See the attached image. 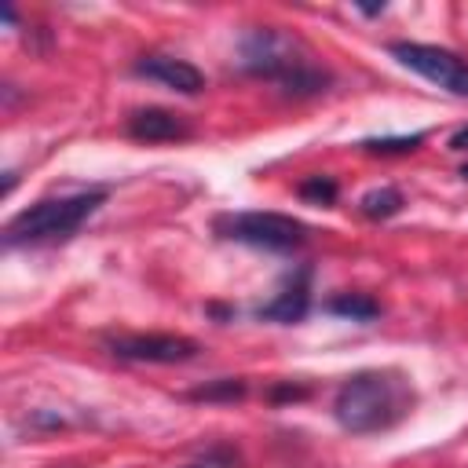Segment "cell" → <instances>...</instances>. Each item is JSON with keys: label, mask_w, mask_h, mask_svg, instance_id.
I'll return each instance as SVG.
<instances>
[{"label": "cell", "mask_w": 468, "mask_h": 468, "mask_svg": "<svg viewBox=\"0 0 468 468\" xmlns=\"http://www.w3.org/2000/svg\"><path fill=\"white\" fill-rule=\"evenodd\" d=\"M311 267H300L296 274H289V282L282 285V292L274 296V300H267V303H260L252 314L260 318V322H278V325H296V322H303L307 318V311H311Z\"/></svg>", "instance_id": "cell-8"}, {"label": "cell", "mask_w": 468, "mask_h": 468, "mask_svg": "<svg viewBox=\"0 0 468 468\" xmlns=\"http://www.w3.org/2000/svg\"><path fill=\"white\" fill-rule=\"evenodd\" d=\"M457 176H461V179L468 183V165H461V172H457Z\"/></svg>", "instance_id": "cell-20"}, {"label": "cell", "mask_w": 468, "mask_h": 468, "mask_svg": "<svg viewBox=\"0 0 468 468\" xmlns=\"http://www.w3.org/2000/svg\"><path fill=\"white\" fill-rule=\"evenodd\" d=\"M388 51L406 69L420 73L424 80L439 84L442 91L468 99V62L461 55H453L446 48H435V44H417V40H391Z\"/></svg>", "instance_id": "cell-5"}, {"label": "cell", "mask_w": 468, "mask_h": 468, "mask_svg": "<svg viewBox=\"0 0 468 468\" xmlns=\"http://www.w3.org/2000/svg\"><path fill=\"white\" fill-rule=\"evenodd\" d=\"M296 194H300L303 201H311V205H333V201H336V194H340V186H336V179H333V176L314 172V176H303V179H300Z\"/></svg>", "instance_id": "cell-14"}, {"label": "cell", "mask_w": 468, "mask_h": 468, "mask_svg": "<svg viewBox=\"0 0 468 468\" xmlns=\"http://www.w3.org/2000/svg\"><path fill=\"white\" fill-rule=\"evenodd\" d=\"M132 69H135V77H150V80H157V84H165V88H172V91H179V95H197V91L205 88V73H201L194 62L176 58V55L154 51V55L135 58Z\"/></svg>", "instance_id": "cell-7"}, {"label": "cell", "mask_w": 468, "mask_h": 468, "mask_svg": "<svg viewBox=\"0 0 468 468\" xmlns=\"http://www.w3.org/2000/svg\"><path fill=\"white\" fill-rule=\"evenodd\" d=\"M106 197H110L106 186H91V190H77V194H62V197H44V201L22 208L4 227V249L66 241L106 205Z\"/></svg>", "instance_id": "cell-3"}, {"label": "cell", "mask_w": 468, "mask_h": 468, "mask_svg": "<svg viewBox=\"0 0 468 468\" xmlns=\"http://www.w3.org/2000/svg\"><path fill=\"white\" fill-rule=\"evenodd\" d=\"M249 384L241 377H216V380H205L201 388H190L186 399L190 402H238L245 399Z\"/></svg>", "instance_id": "cell-12"}, {"label": "cell", "mask_w": 468, "mask_h": 468, "mask_svg": "<svg viewBox=\"0 0 468 468\" xmlns=\"http://www.w3.org/2000/svg\"><path fill=\"white\" fill-rule=\"evenodd\" d=\"M183 468H230V457H227L223 450H216V453H208L205 461H197V464H183Z\"/></svg>", "instance_id": "cell-16"}, {"label": "cell", "mask_w": 468, "mask_h": 468, "mask_svg": "<svg viewBox=\"0 0 468 468\" xmlns=\"http://www.w3.org/2000/svg\"><path fill=\"white\" fill-rule=\"evenodd\" d=\"M424 143V132H413V135H373V139H362L358 146L373 157H402V154H413L420 150Z\"/></svg>", "instance_id": "cell-13"}, {"label": "cell", "mask_w": 468, "mask_h": 468, "mask_svg": "<svg viewBox=\"0 0 468 468\" xmlns=\"http://www.w3.org/2000/svg\"><path fill=\"white\" fill-rule=\"evenodd\" d=\"M413 406V388L395 369H362L333 395V417L351 435H373L399 424Z\"/></svg>", "instance_id": "cell-1"}, {"label": "cell", "mask_w": 468, "mask_h": 468, "mask_svg": "<svg viewBox=\"0 0 468 468\" xmlns=\"http://www.w3.org/2000/svg\"><path fill=\"white\" fill-rule=\"evenodd\" d=\"M212 227L227 241L267 249V252H292L307 241V223L282 212H223L212 219Z\"/></svg>", "instance_id": "cell-4"}, {"label": "cell", "mask_w": 468, "mask_h": 468, "mask_svg": "<svg viewBox=\"0 0 468 468\" xmlns=\"http://www.w3.org/2000/svg\"><path fill=\"white\" fill-rule=\"evenodd\" d=\"M110 355L121 362H154V366H176L197 358V340L176 336V333H132V336H113Z\"/></svg>", "instance_id": "cell-6"}, {"label": "cell", "mask_w": 468, "mask_h": 468, "mask_svg": "<svg viewBox=\"0 0 468 468\" xmlns=\"http://www.w3.org/2000/svg\"><path fill=\"white\" fill-rule=\"evenodd\" d=\"M128 135L139 143H176L190 135V121L161 106H143L128 117Z\"/></svg>", "instance_id": "cell-9"}, {"label": "cell", "mask_w": 468, "mask_h": 468, "mask_svg": "<svg viewBox=\"0 0 468 468\" xmlns=\"http://www.w3.org/2000/svg\"><path fill=\"white\" fill-rule=\"evenodd\" d=\"M241 69L252 77L274 80L292 99L318 95L329 84V73L311 62V55L300 48V40H292L289 33H282L274 26H260L241 37Z\"/></svg>", "instance_id": "cell-2"}, {"label": "cell", "mask_w": 468, "mask_h": 468, "mask_svg": "<svg viewBox=\"0 0 468 468\" xmlns=\"http://www.w3.org/2000/svg\"><path fill=\"white\" fill-rule=\"evenodd\" d=\"M307 395H311V391H307L303 384H289V380H285V384H274V388L267 391L271 402H296V399H307Z\"/></svg>", "instance_id": "cell-15"}, {"label": "cell", "mask_w": 468, "mask_h": 468, "mask_svg": "<svg viewBox=\"0 0 468 468\" xmlns=\"http://www.w3.org/2000/svg\"><path fill=\"white\" fill-rule=\"evenodd\" d=\"M402 205H406V197H402L399 186H373L358 197V212L366 219H391V216L402 212Z\"/></svg>", "instance_id": "cell-11"}, {"label": "cell", "mask_w": 468, "mask_h": 468, "mask_svg": "<svg viewBox=\"0 0 468 468\" xmlns=\"http://www.w3.org/2000/svg\"><path fill=\"white\" fill-rule=\"evenodd\" d=\"M446 146H450L453 154H468V124H464V128H457V132L446 139Z\"/></svg>", "instance_id": "cell-17"}, {"label": "cell", "mask_w": 468, "mask_h": 468, "mask_svg": "<svg viewBox=\"0 0 468 468\" xmlns=\"http://www.w3.org/2000/svg\"><path fill=\"white\" fill-rule=\"evenodd\" d=\"M325 311L336 318H351V322H373L380 318V303L369 292H336L325 300Z\"/></svg>", "instance_id": "cell-10"}, {"label": "cell", "mask_w": 468, "mask_h": 468, "mask_svg": "<svg viewBox=\"0 0 468 468\" xmlns=\"http://www.w3.org/2000/svg\"><path fill=\"white\" fill-rule=\"evenodd\" d=\"M358 11H362V15H380L384 4H358Z\"/></svg>", "instance_id": "cell-19"}, {"label": "cell", "mask_w": 468, "mask_h": 468, "mask_svg": "<svg viewBox=\"0 0 468 468\" xmlns=\"http://www.w3.org/2000/svg\"><path fill=\"white\" fill-rule=\"evenodd\" d=\"M212 318H219V322H227V318H234V307H223V303H208L205 307Z\"/></svg>", "instance_id": "cell-18"}]
</instances>
